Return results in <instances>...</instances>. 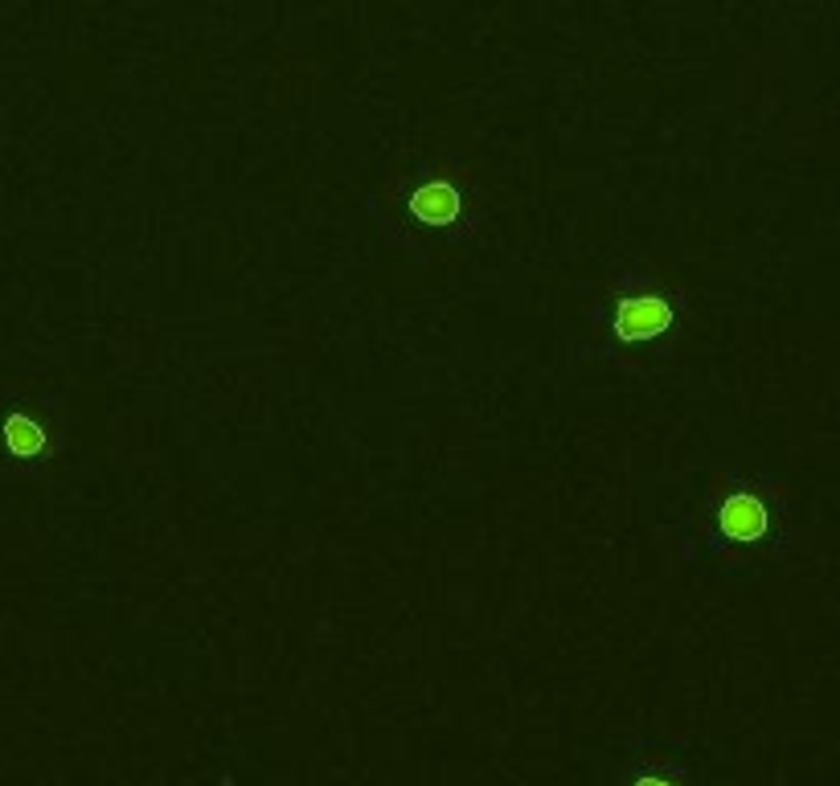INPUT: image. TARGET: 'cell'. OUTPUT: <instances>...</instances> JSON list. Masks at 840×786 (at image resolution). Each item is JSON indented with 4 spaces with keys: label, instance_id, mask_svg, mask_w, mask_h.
Wrapping results in <instances>:
<instances>
[{
    "label": "cell",
    "instance_id": "277c9868",
    "mask_svg": "<svg viewBox=\"0 0 840 786\" xmlns=\"http://www.w3.org/2000/svg\"><path fill=\"white\" fill-rule=\"evenodd\" d=\"M4 439H9V451H13V455H38L41 446H46L41 426H33L29 419H9Z\"/></svg>",
    "mask_w": 840,
    "mask_h": 786
},
{
    "label": "cell",
    "instance_id": "3957f363",
    "mask_svg": "<svg viewBox=\"0 0 840 786\" xmlns=\"http://www.w3.org/2000/svg\"><path fill=\"white\" fill-rule=\"evenodd\" d=\"M410 209H414L422 222H431V226H451L459 214V193L451 189V185H427V189L414 193Z\"/></svg>",
    "mask_w": 840,
    "mask_h": 786
},
{
    "label": "cell",
    "instance_id": "6da1fadb",
    "mask_svg": "<svg viewBox=\"0 0 840 786\" xmlns=\"http://www.w3.org/2000/svg\"><path fill=\"white\" fill-rule=\"evenodd\" d=\"M673 324V307L661 295H632L615 307V336L619 341H652Z\"/></svg>",
    "mask_w": 840,
    "mask_h": 786
},
{
    "label": "cell",
    "instance_id": "7a4b0ae2",
    "mask_svg": "<svg viewBox=\"0 0 840 786\" xmlns=\"http://www.w3.org/2000/svg\"><path fill=\"white\" fill-rule=\"evenodd\" d=\"M722 529H726V537H734V541H759V537L766 533L763 500L751 492H734L726 504H722Z\"/></svg>",
    "mask_w": 840,
    "mask_h": 786
},
{
    "label": "cell",
    "instance_id": "5b68a950",
    "mask_svg": "<svg viewBox=\"0 0 840 786\" xmlns=\"http://www.w3.org/2000/svg\"><path fill=\"white\" fill-rule=\"evenodd\" d=\"M644 786H668V783H644Z\"/></svg>",
    "mask_w": 840,
    "mask_h": 786
}]
</instances>
